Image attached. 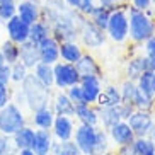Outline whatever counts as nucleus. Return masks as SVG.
<instances>
[{
    "mask_svg": "<svg viewBox=\"0 0 155 155\" xmlns=\"http://www.w3.org/2000/svg\"><path fill=\"white\" fill-rule=\"evenodd\" d=\"M48 36H51V29H50V24L46 21L39 19V21H36L34 24L29 26V41L38 45V43H41Z\"/></svg>",
    "mask_w": 155,
    "mask_h": 155,
    "instance_id": "nucleus-25",
    "label": "nucleus"
},
{
    "mask_svg": "<svg viewBox=\"0 0 155 155\" xmlns=\"http://www.w3.org/2000/svg\"><path fill=\"white\" fill-rule=\"evenodd\" d=\"M78 34L82 38L84 45L89 46V48H99V46H102L106 41V31L99 29L96 24H92L89 19H85V22L82 24Z\"/></svg>",
    "mask_w": 155,
    "mask_h": 155,
    "instance_id": "nucleus-8",
    "label": "nucleus"
},
{
    "mask_svg": "<svg viewBox=\"0 0 155 155\" xmlns=\"http://www.w3.org/2000/svg\"><path fill=\"white\" fill-rule=\"evenodd\" d=\"M131 7L147 12V10L152 9V0H131Z\"/></svg>",
    "mask_w": 155,
    "mask_h": 155,
    "instance_id": "nucleus-43",
    "label": "nucleus"
},
{
    "mask_svg": "<svg viewBox=\"0 0 155 155\" xmlns=\"http://www.w3.org/2000/svg\"><path fill=\"white\" fill-rule=\"evenodd\" d=\"M119 0H99L101 5H107V7H116Z\"/></svg>",
    "mask_w": 155,
    "mask_h": 155,
    "instance_id": "nucleus-44",
    "label": "nucleus"
},
{
    "mask_svg": "<svg viewBox=\"0 0 155 155\" xmlns=\"http://www.w3.org/2000/svg\"><path fill=\"white\" fill-rule=\"evenodd\" d=\"M5 63V60H4V53H2V50H0V65Z\"/></svg>",
    "mask_w": 155,
    "mask_h": 155,
    "instance_id": "nucleus-48",
    "label": "nucleus"
},
{
    "mask_svg": "<svg viewBox=\"0 0 155 155\" xmlns=\"http://www.w3.org/2000/svg\"><path fill=\"white\" fill-rule=\"evenodd\" d=\"M55 121V113L51 107H41V109L32 111V124L39 130H51Z\"/></svg>",
    "mask_w": 155,
    "mask_h": 155,
    "instance_id": "nucleus-21",
    "label": "nucleus"
},
{
    "mask_svg": "<svg viewBox=\"0 0 155 155\" xmlns=\"http://www.w3.org/2000/svg\"><path fill=\"white\" fill-rule=\"evenodd\" d=\"M109 137L111 140L116 143L118 147H126V145H131L133 140H135V133H133V130L130 128V124L126 123V121H119V123H116L114 126H111L109 130Z\"/></svg>",
    "mask_w": 155,
    "mask_h": 155,
    "instance_id": "nucleus-13",
    "label": "nucleus"
},
{
    "mask_svg": "<svg viewBox=\"0 0 155 155\" xmlns=\"http://www.w3.org/2000/svg\"><path fill=\"white\" fill-rule=\"evenodd\" d=\"M0 82L2 84H10V65L9 63H2L0 65Z\"/></svg>",
    "mask_w": 155,
    "mask_h": 155,
    "instance_id": "nucleus-42",
    "label": "nucleus"
},
{
    "mask_svg": "<svg viewBox=\"0 0 155 155\" xmlns=\"http://www.w3.org/2000/svg\"><path fill=\"white\" fill-rule=\"evenodd\" d=\"M143 72H148V68H147V56H137V58L130 60V63H128V67H126L128 80L137 82L138 77H140Z\"/></svg>",
    "mask_w": 155,
    "mask_h": 155,
    "instance_id": "nucleus-28",
    "label": "nucleus"
},
{
    "mask_svg": "<svg viewBox=\"0 0 155 155\" xmlns=\"http://www.w3.org/2000/svg\"><path fill=\"white\" fill-rule=\"evenodd\" d=\"M38 50H39V58L45 63L55 65L56 61H60V43L53 36H48L41 43H38Z\"/></svg>",
    "mask_w": 155,
    "mask_h": 155,
    "instance_id": "nucleus-12",
    "label": "nucleus"
},
{
    "mask_svg": "<svg viewBox=\"0 0 155 155\" xmlns=\"http://www.w3.org/2000/svg\"><path fill=\"white\" fill-rule=\"evenodd\" d=\"M121 94H119V89H116L114 85H107L106 89H102L97 97L96 104L97 107H107V106H118L121 104Z\"/></svg>",
    "mask_w": 155,
    "mask_h": 155,
    "instance_id": "nucleus-22",
    "label": "nucleus"
},
{
    "mask_svg": "<svg viewBox=\"0 0 155 155\" xmlns=\"http://www.w3.org/2000/svg\"><path fill=\"white\" fill-rule=\"evenodd\" d=\"M73 131H75V126H73L72 118H68V116H56L55 114V121H53V126H51V133H53V137L56 140L58 141L72 140Z\"/></svg>",
    "mask_w": 155,
    "mask_h": 155,
    "instance_id": "nucleus-14",
    "label": "nucleus"
},
{
    "mask_svg": "<svg viewBox=\"0 0 155 155\" xmlns=\"http://www.w3.org/2000/svg\"><path fill=\"white\" fill-rule=\"evenodd\" d=\"M22 89V97H24V104L28 106L31 111L41 109V107H46L48 102H50L51 92L50 87H46L45 84H41L34 77V73H28V77L21 82Z\"/></svg>",
    "mask_w": 155,
    "mask_h": 155,
    "instance_id": "nucleus-1",
    "label": "nucleus"
},
{
    "mask_svg": "<svg viewBox=\"0 0 155 155\" xmlns=\"http://www.w3.org/2000/svg\"><path fill=\"white\" fill-rule=\"evenodd\" d=\"M118 106H107V107H99V109H97V113H99V123H102V126H104L106 130H109V128L114 126L116 123L123 121Z\"/></svg>",
    "mask_w": 155,
    "mask_h": 155,
    "instance_id": "nucleus-23",
    "label": "nucleus"
},
{
    "mask_svg": "<svg viewBox=\"0 0 155 155\" xmlns=\"http://www.w3.org/2000/svg\"><path fill=\"white\" fill-rule=\"evenodd\" d=\"M145 56L155 61V34L145 41Z\"/></svg>",
    "mask_w": 155,
    "mask_h": 155,
    "instance_id": "nucleus-40",
    "label": "nucleus"
},
{
    "mask_svg": "<svg viewBox=\"0 0 155 155\" xmlns=\"http://www.w3.org/2000/svg\"><path fill=\"white\" fill-rule=\"evenodd\" d=\"M32 73H34V77H36L41 84H45L46 87H50V89L53 87V82H55V78H53V65L39 61V63L32 68Z\"/></svg>",
    "mask_w": 155,
    "mask_h": 155,
    "instance_id": "nucleus-27",
    "label": "nucleus"
},
{
    "mask_svg": "<svg viewBox=\"0 0 155 155\" xmlns=\"http://www.w3.org/2000/svg\"><path fill=\"white\" fill-rule=\"evenodd\" d=\"M152 75H153V72H143L140 77H138V80H137V87L145 94V96L153 97L155 99L153 91H152Z\"/></svg>",
    "mask_w": 155,
    "mask_h": 155,
    "instance_id": "nucleus-35",
    "label": "nucleus"
},
{
    "mask_svg": "<svg viewBox=\"0 0 155 155\" xmlns=\"http://www.w3.org/2000/svg\"><path fill=\"white\" fill-rule=\"evenodd\" d=\"M5 32H7V39L17 43V45H22L24 41L29 39V24H26L24 21L14 15L10 17L9 21H5Z\"/></svg>",
    "mask_w": 155,
    "mask_h": 155,
    "instance_id": "nucleus-9",
    "label": "nucleus"
},
{
    "mask_svg": "<svg viewBox=\"0 0 155 155\" xmlns=\"http://www.w3.org/2000/svg\"><path fill=\"white\" fill-rule=\"evenodd\" d=\"M19 50H21V53H19V61L22 65H26L28 70H32L41 61V58H39V50H38L36 43H32L28 39L22 45H19Z\"/></svg>",
    "mask_w": 155,
    "mask_h": 155,
    "instance_id": "nucleus-15",
    "label": "nucleus"
},
{
    "mask_svg": "<svg viewBox=\"0 0 155 155\" xmlns=\"http://www.w3.org/2000/svg\"><path fill=\"white\" fill-rule=\"evenodd\" d=\"M53 113L56 116H68L72 118L75 114V104L68 99V96L65 92H58L53 101Z\"/></svg>",
    "mask_w": 155,
    "mask_h": 155,
    "instance_id": "nucleus-20",
    "label": "nucleus"
},
{
    "mask_svg": "<svg viewBox=\"0 0 155 155\" xmlns=\"http://www.w3.org/2000/svg\"><path fill=\"white\" fill-rule=\"evenodd\" d=\"M19 148L15 147L12 135L0 133V155H17Z\"/></svg>",
    "mask_w": 155,
    "mask_h": 155,
    "instance_id": "nucleus-34",
    "label": "nucleus"
},
{
    "mask_svg": "<svg viewBox=\"0 0 155 155\" xmlns=\"http://www.w3.org/2000/svg\"><path fill=\"white\" fill-rule=\"evenodd\" d=\"M150 138L153 140V143H155V130H153V133H152V137H150Z\"/></svg>",
    "mask_w": 155,
    "mask_h": 155,
    "instance_id": "nucleus-49",
    "label": "nucleus"
},
{
    "mask_svg": "<svg viewBox=\"0 0 155 155\" xmlns=\"http://www.w3.org/2000/svg\"><path fill=\"white\" fill-rule=\"evenodd\" d=\"M2 24H4V21H2V19H0V26H2Z\"/></svg>",
    "mask_w": 155,
    "mask_h": 155,
    "instance_id": "nucleus-50",
    "label": "nucleus"
},
{
    "mask_svg": "<svg viewBox=\"0 0 155 155\" xmlns=\"http://www.w3.org/2000/svg\"><path fill=\"white\" fill-rule=\"evenodd\" d=\"M41 155H50V153H41Z\"/></svg>",
    "mask_w": 155,
    "mask_h": 155,
    "instance_id": "nucleus-52",
    "label": "nucleus"
},
{
    "mask_svg": "<svg viewBox=\"0 0 155 155\" xmlns=\"http://www.w3.org/2000/svg\"><path fill=\"white\" fill-rule=\"evenodd\" d=\"M17 155H36V153L32 152V148H21L17 152Z\"/></svg>",
    "mask_w": 155,
    "mask_h": 155,
    "instance_id": "nucleus-46",
    "label": "nucleus"
},
{
    "mask_svg": "<svg viewBox=\"0 0 155 155\" xmlns=\"http://www.w3.org/2000/svg\"><path fill=\"white\" fill-rule=\"evenodd\" d=\"M53 78H55L53 85L60 91L80 82V75H78L75 65L67 63V61H56L53 65Z\"/></svg>",
    "mask_w": 155,
    "mask_h": 155,
    "instance_id": "nucleus-7",
    "label": "nucleus"
},
{
    "mask_svg": "<svg viewBox=\"0 0 155 155\" xmlns=\"http://www.w3.org/2000/svg\"><path fill=\"white\" fill-rule=\"evenodd\" d=\"M114 7H107V5H99V7H96V9L91 12V15H89V21H91L92 24H96L99 29H102V31H106V28H107V21H109V15H111V10H113Z\"/></svg>",
    "mask_w": 155,
    "mask_h": 155,
    "instance_id": "nucleus-26",
    "label": "nucleus"
},
{
    "mask_svg": "<svg viewBox=\"0 0 155 155\" xmlns=\"http://www.w3.org/2000/svg\"><path fill=\"white\" fill-rule=\"evenodd\" d=\"M17 14V0H0V19L9 21Z\"/></svg>",
    "mask_w": 155,
    "mask_h": 155,
    "instance_id": "nucleus-33",
    "label": "nucleus"
},
{
    "mask_svg": "<svg viewBox=\"0 0 155 155\" xmlns=\"http://www.w3.org/2000/svg\"><path fill=\"white\" fill-rule=\"evenodd\" d=\"M7 102H10V89L7 84L0 82V107H4Z\"/></svg>",
    "mask_w": 155,
    "mask_h": 155,
    "instance_id": "nucleus-41",
    "label": "nucleus"
},
{
    "mask_svg": "<svg viewBox=\"0 0 155 155\" xmlns=\"http://www.w3.org/2000/svg\"><path fill=\"white\" fill-rule=\"evenodd\" d=\"M29 70L26 68V65H22L21 61H15V63L10 65V82L21 84L24 78L28 77Z\"/></svg>",
    "mask_w": 155,
    "mask_h": 155,
    "instance_id": "nucleus-36",
    "label": "nucleus"
},
{
    "mask_svg": "<svg viewBox=\"0 0 155 155\" xmlns=\"http://www.w3.org/2000/svg\"><path fill=\"white\" fill-rule=\"evenodd\" d=\"M107 147H109V141H107V135L102 130H97V143H96V152L94 153H102L104 155L107 152Z\"/></svg>",
    "mask_w": 155,
    "mask_h": 155,
    "instance_id": "nucleus-38",
    "label": "nucleus"
},
{
    "mask_svg": "<svg viewBox=\"0 0 155 155\" xmlns=\"http://www.w3.org/2000/svg\"><path fill=\"white\" fill-rule=\"evenodd\" d=\"M75 68H77V72H78L80 77H85V75H96V77H101V73H102L101 72L99 63L94 60V56L85 55V53L78 58V61H75Z\"/></svg>",
    "mask_w": 155,
    "mask_h": 155,
    "instance_id": "nucleus-18",
    "label": "nucleus"
},
{
    "mask_svg": "<svg viewBox=\"0 0 155 155\" xmlns=\"http://www.w3.org/2000/svg\"><path fill=\"white\" fill-rule=\"evenodd\" d=\"M17 15L21 21H24L26 24H34L36 21H39L43 15L41 5L38 4V0H19L17 2Z\"/></svg>",
    "mask_w": 155,
    "mask_h": 155,
    "instance_id": "nucleus-10",
    "label": "nucleus"
},
{
    "mask_svg": "<svg viewBox=\"0 0 155 155\" xmlns=\"http://www.w3.org/2000/svg\"><path fill=\"white\" fill-rule=\"evenodd\" d=\"M73 141L78 147V150L82 155H92L96 152V143H97V126L92 124H82L75 128L73 131Z\"/></svg>",
    "mask_w": 155,
    "mask_h": 155,
    "instance_id": "nucleus-5",
    "label": "nucleus"
},
{
    "mask_svg": "<svg viewBox=\"0 0 155 155\" xmlns=\"http://www.w3.org/2000/svg\"><path fill=\"white\" fill-rule=\"evenodd\" d=\"M99 0H80V4H78V12H80V14H84L85 15V17H89V15H91V12L94 9H96V7H99Z\"/></svg>",
    "mask_w": 155,
    "mask_h": 155,
    "instance_id": "nucleus-39",
    "label": "nucleus"
},
{
    "mask_svg": "<svg viewBox=\"0 0 155 155\" xmlns=\"http://www.w3.org/2000/svg\"><path fill=\"white\" fill-rule=\"evenodd\" d=\"M126 123L133 130L135 137H152L155 130V119L147 109H135L126 119Z\"/></svg>",
    "mask_w": 155,
    "mask_h": 155,
    "instance_id": "nucleus-6",
    "label": "nucleus"
},
{
    "mask_svg": "<svg viewBox=\"0 0 155 155\" xmlns=\"http://www.w3.org/2000/svg\"><path fill=\"white\" fill-rule=\"evenodd\" d=\"M152 91H153V96H155V72L152 75Z\"/></svg>",
    "mask_w": 155,
    "mask_h": 155,
    "instance_id": "nucleus-47",
    "label": "nucleus"
},
{
    "mask_svg": "<svg viewBox=\"0 0 155 155\" xmlns=\"http://www.w3.org/2000/svg\"><path fill=\"white\" fill-rule=\"evenodd\" d=\"M50 155H82L78 147L75 145L73 140H65V141H53Z\"/></svg>",
    "mask_w": 155,
    "mask_h": 155,
    "instance_id": "nucleus-29",
    "label": "nucleus"
},
{
    "mask_svg": "<svg viewBox=\"0 0 155 155\" xmlns=\"http://www.w3.org/2000/svg\"><path fill=\"white\" fill-rule=\"evenodd\" d=\"M63 2L72 9H78V4H80V0H63Z\"/></svg>",
    "mask_w": 155,
    "mask_h": 155,
    "instance_id": "nucleus-45",
    "label": "nucleus"
},
{
    "mask_svg": "<svg viewBox=\"0 0 155 155\" xmlns=\"http://www.w3.org/2000/svg\"><path fill=\"white\" fill-rule=\"evenodd\" d=\"M128 24H130V32L128 36L135 43H145L148 38L155 34V21L150 15L138 10L135 7H128Z\"/></svg>",
    "mask_w": 155,
    "mask_h": 155,
    "instance_id": "nucleus-2",
    "label": "nucleus"
},
{
    "mask_svg": "<svg viewBox=\"0 0 155 155\" xmlns=\"http://www.w3.org/2000/svg\"><path fill=\"white\" fill-rule=\"evenodd\" d=\"M73 116L82 124H92V126L99 124V113H97V109L92 107V104H87V102L75 104V114Z\"/></svg>",
    "mask_w": 155,
    "mask_h": 155,
    "instance_id": "nucleus-17",
    "label": "nucleus"
},
{
    "mask_svg": "<svg viewBox=\"0 0 155 155\" xmlns=\"http://www.w3.org/2000/svg\"><path fill=\"white\" fill-rule=\"evenodd\" d=\"M22 126H26V116L21 106L15 102H7L4 107H0V133L14 135Z\"/></svg>",
    "mask_w": 155,
    "mask_h": 155,
    "instance_id": "nucleus-3",
    "label": "nucleus"
},
{
    "mask_svg": "<svg viewBox=\"0 0 155 155\" xmlns=\"http://www.w3.org/2000/svg\"><path fill=\"white\" fill-rule=\"evenodd\" d=\"M137 92H138L137 82H133V80H126V82H123V85H121V89H119L121 101H123V102H128V104H133Z\"/></svg>",
    "mask_w": 155,
    "mask_h": 155,
    "instance_id": "nucleus-32",
    "label": "nucleus"
},
{
    "mask_svg": "<svg viewBox=\"0 0 155 155\" xmlns=\"http://www.w3.org/2000/svg\"><path fill=\"white\" fill-rule=\"evenodd\" d=\"M65 94L68 96V99L72 101L73 104H80V102H84L82 87H80V84H75V85L67 87V89H65Z\"/></svg>",
    "mask_w": 155,
    "mask_h": 155,
    "instance_id": "nucleus-37",
    "label": "nucleus"
},
{
    "mask_svg": "<svg viewBox=\"0 0 155 155\" xmlns=\"http://www.w3.org/2000/svg\"><path fill=\"white\" fill-rule=\"evenodd\" d=\"M152 5H155V0H152Z\"/></svg>",
    "mask_w": 155,
    "mask_h": 155,
    "instance_id": "nucleus-51",
    "label": "nucleus"
},
{
    "mask_svg": "<svg viewBox=\"0 0 155 155\" xmlns=\"http://www.w3.org/2000/svg\"><path fill=\"white\" fill-rule=\"evenodd\" d=\"M53 133L51 130H34V141H32V152L36 155L50 153L51 145H53Z\"/></svg>",
    "mask_w": 155,
    "mask_h": 155,
    "instance_id": "nucleus-16",
    "label": "nucleus"
},
{
    "mask_svg": "<svg viewBox=\"0 0 155 155\" xmlns=\"http://www.w3.org/2000/svg\"><path fill=\"white\" fill-rule=\"evenodd\" d=\"M0 50H2V53H4V60L5 63H15V61H19V53H21V50H19V45L14 41H10V39H5L4 43H2V46H0Z\"/></svg>",
    "mask_w": 155,
    "mask_h": 155,
    "instance_id": "nucleus-31",
    "label": "nucleus"
},
{
    "mask_svg": "<svg viewBox=\"0 0 155 155\" xmlns=\"http://www.w3.org/2000/svg\"><path fill=\"white\" fill-rule=\"evenodd\" d=\"M131 147L135 155H155V143L150 137H137Z\"/></svg>",
    "mask_w": 155,
    "mask_h": 155,
    "instance_id": "nucleus-30",
    "label": "nucleus"
},
{
    "mask_svg": "<svg viewBox=\"0 0 155 155\" xmlns=\"http://www.w3.org/2000/svg\"><path fill=\"white\" fill-rule=\"evenodd\" d=\"M12 140H14L15 147H17L19 150L21 148H31L32 147V141H34V128L31 126H22L21 130L12 135Z\"/></svg>",
    "mask_w": 155,
    "mask_h": 155,
    "instance_id": "nucleus-24",
    "label": "nucleus"
},
{
    "mask_svg": "<svg viewBox=\"0 0 155 155\" xmlns=\"http://www.w3.org/2000/svg\"><path fill=\"white\" fill-rule=\"evenodd\" d=\"M82 48L75 41H61L60 43V60L67 61V63H73L78 61V58L82 56Z\"/></svg>",
    "mask_w": 155,
    "mask_h": 155,
    "instance_id": "nucleus-19",
    "label": "nucleus"
},
{
    "mask_svg": "<svg viewBox=\"0 0 155 155\" xmlns=\"http://www.w3.org/2000/svg\"><path fill=\"white\" fill-rule=\"evenodd\" d=\"M80 87H82V97L84 102L87 104H96L97 97H99L102 87H101V77L96 75H85L80 77Z\"/></svg>",
    "mask_w": 155,
    "mask_h": 155,
    "instance_id": "nucleus-11",
    "label": "nucleus"
},
{
    "mask_svg": "<svg viewBox=\"0 0 155 155\" xmlns=\"http://www.w3.org/2000/svg\"><path fill=\"white\" fill-rule=\"evenodd\" d=\"M128 32H130V24H128V12L126 9L121 7H114L111 10L109 21H107V28H106V34L116 43L126 41Z\"/></svg>",
    "mask_w": 155,
    "mask_h": 155,
    "instance_id": "nucleus-4",
    "label": "nucleus"
}]
</instances>
